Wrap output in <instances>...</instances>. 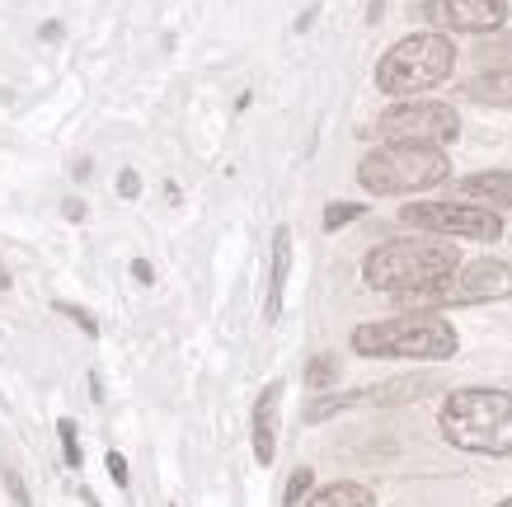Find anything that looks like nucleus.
Returning <instances> with one entry per match:
<instances>
[{
    "label": "nucleus",
    "mask_w": 512,
    "mask_h": 507,
    "mask_svg": "<svg viewBox=\"0 0 512 507\" xmlns=\"http://www.w3.org/2000/svg\"><path fill=\"white\" fill-rule=\"evenodd\" d=\"M306 507H376V498L367 484H329V489L311 493Z\"/></svg>",
    "instance_id": "14"
},
{
    "label": "nucleus",
    "mask_w": 512,
    "mask_h": 507,
    "mask_svg": "<svg viewBox=\"0 0 512 507\" xmlns=\"http://www.w3.org/2000/svg\"><path fill=\"white\" fill-rule=\"evenodd\" d=\"M109 475L118 479V484H127V461L118 456V451H109Z\"/></svg>",
    "instance_id": "21"
},
{
    "label": "nucleus",
    "mask_w": 512,
    "mask_h": 507,
    "mask_svg": "<svg viewBox=\"0 0 512 507\" xmlns=\"http://www.w3.org/2000/svg\"><path fill=\"white\" fill-rule=\"evenodd\" d=\"M5 484H10V493H15V503H19V507H29V493H24L19 475H5Z\"/></svg>",
    "instance_id": "22"
},
{
    "label": "nucleus",
    "mask_w": 512,
    "mask_h": 507,
    "mask_svg": "<svg viewBox=\"0 0 512 507\" xmlns=\"http://www.w3.org/2000/svg\"><path fill=\"white\" fill-rule=\"evenodd\" d=\"M357 216H367V207H362V202H329V207H325V231H339V226L357 221Z\"/></svg>",
    "instance_id": "15"
},
{
    "label": "nucleus",
    "mask_w": 512,
    "mask_h": 507,
    "mask_svg": "<svg viewBox=\"0 0 512 507\" xmlns=\"http://www.w3.org/2000/svg\"><path fill=\"white\" fill-rule=\"evenodd\" d=\"M456 66V47L447 33H414L390 47L376 66V85L386 94H423L442 85Z\"/></svg>",
    "instance_id": "5"
},
{
    "label": "nucleus",
    "mask_w": 512,
    "mask_h": 507,
    "mask_svg": "<svg viewBox=\"0 0 512 507\" xmlns=\"http://www.w3.org/2000/svg\"><path fill=\"white\" fill-rule=\"evenodd\" d=\"M118 193H123V198H137V193H141V179L132 174V169H127L123 179H118Z\"/></svg>",
    "instance_id": "20"
},
{
    "label": "nucleus",
    "mask_w": 512,
    "mask_h": 507,
    "mask_svg": "<svg viewBox=\"0 0 512 507\" xmlns=\"http://www.w3.org/2000/svg\"><path fill=\"white\" fill-rule=\"evenodd\" d=\"M287 268H292V231H287V226H278V235H273V277H268V306H264L268 320H278V310H282Z\"/></svg>",
    "instance_id": "11"
},
{
    "label": "nucleus",
    "mask_w": 512,
    "mask_h": 507,
    "mask_svg": "<svg viewBox=\"0 0 512 507\" xmlns=\"http://www.w3.org/2000/svg\"><path fill=\"white\" fill-rule=\"evenodd\" d=\"M466 99H475V104L512 108V66H503V71H489V76H475L466 85Z\"/></svg>",
    "instance_id": "13"
},
{
    "label": "nucleus",
    "mask_w": 512,
    "mask_h": 507,
    "mask_svg": "<svg viewBox=\"0 0 512 507\" xmlns=\"http://www.w3.org/2000/svg\"><path fill=\"white\" fill-rule=\"evenodd\" d=\"M461 268L456 254L447 245H433V240H390V245H376L362 263V277L367 287L390 296H414L423 287H437L442 277H451Z\"/></svg>",
    "instance_id": "3"
},
{
    "label": "nucleus",
    "mask_w": 512,
    "mask_h": 507,
    "mask_svg": "<svg viewBox=\"0 0 512 507\" xmlns=\"http://www.w3.org/2000/svg\"><path fill=\"white\" fill-rule=\"evenodd\" d=\"M451 179V160L437 146H376L372 155H362L357 165V184L390 198V193H419V188H437Z\"/></svg>",
    "instance_id": "4"
},
{
    "label": "nucleus",
    "mask_w": 512,
    "mask_h": 507,
    "mask_svg": "<svg viewBox=\"0 0 512 507\" xmlns=\"http://www.w3.org/2000/svg\"><path fill=\"white\" fill-rule=\"evenodd\" d=\"M57 432H62V456H66V465H80V442H76V423H71V418H62V423H57Z\"/></svg>",
    "instance_id": "17"
},
{
    "label": "nucleus",
    "mask_w": 512,
    "mask_h": 507,
    "mask_svg": "<svg viewBox=\"0 0 512 507\" xmlns=\"http://www.w3.org/2000/svg\"><path fill=\"white\" fill-rule=\"evenodd\" d=\"M311 484H315L311 470H292V479H287V493H282V503L296 507L301 498H306V493H311Z\"/></svg>",
    "instance_id": "16"
},
{
    "label": "nucleus",
    "mask_w": 512,
    "mask_h": 507,
    "mask_svg": "<svg viewBox=\"0 0 512 507\" xmlns=\"http://www.w3.org/2000/svg\"><path fill=\"white\" fill-rule=\"evenodd\" d=\"M512 296V268L503 259H475L442 277L437 287H423L414 296H400L404 310H447V306H480V301H503Z\"/></svg>",
    "instance_id": "6"
},
{
    "label": "nucleus",
    "mask_w": 512,
    "mask_h": 507,
    "mask_svg": "<svg viewBox=\"0 0 512 507\" xmlns=\"http://www.w3.org/2000/svg\"><path fill=\"white\" fill-rule=\"evenodd\" d=\"M456 329L437 310H404L395 320H372L353 329V353L362 357H419V362H447L456 357Z\"/></svg>",
    "instance_id": "2"
},
{
    "label": "nucleus",
    "mask_w": 512,
    "mask_h": 507,
    "mask_svg": "<svg viewBox=\"0 0 512 507\" xmlns=\"http://www.w3.org/2000/svg\"><path fill=\"white\" fill-rule=\"evenodd\" d=\"M442 437L475 456H512V395L508 390H456L442 404Z\"/></svg>",
    "instance_id": "1"
},
{
    "label": "nucleus",
    "mask_w": 512,
    "mask_h": 507,
    "mask_svg": "<svg viewBox=\"0 0 512 507\" xmlns=\"http://www.w3.org/2000/svg\"><path fill=\"white\" fill-rule=\"evenodd\" d=\"M423 15L433 29L494 33L508 19V0H423Z\"/></svg>",
    "instance_id": "9"
},
{
    "label": "nucleus",
    "mask_w": 512,
    "mask_h": 507,
    "mask_svg": "<svg viewBox=\"0 0 512 507\" xmlns=\"http://www.w3.org/2000/svg\"><path fill=\"white\" fill-rule=\"evenodd\" d=\"M381 137L395 146H447L461 137V118L447 104H395L381 113Z\"/></svg>",
    "instance_id": "8"
},
{
    "label": "nucleus",
    "mask_w": 512,
    "mask_h": 507,
    "mask_svg": "<svg viewBox=\"0 0 512 507\" xmlns=\"http://www.w3.org/2000/svg\"><path fill=\"white\" fill-rule=\"evenodd\" d=\"M498 507H512V498H503V503H498Z\"/></svg>",
    "instance_id": "27"
},
{
    "label": "nucleus",
    "mask_w": 512,
    "mask_h": 507,
    "mask_svg": "<svg viewBox=\"0 0 512 507\" xmlns=\"http://www.w3.org/2000/svg\"><path fill=\"white\" fill-rule=\"evenodd\" d=\"M278 395L282 385H268L259 404H254V461L259 465H273V409H278Z\"/></svg>",
    "instance_id": "12"
},
{
    "label": "nucleus",
    "mask_w": 512,
    "mask_h": 507,
    "mask_svg": "<svg viewBox=\"0 0 512 507\" xmlns=\"http://www.w3.org/2000/svg\"><path fill=\"white\" fill-rule=\"evenodd\" d=\"M0 292H10V273L5 268H0Z\"/></svg>",
    "instance_id": "26"
},
{
    "label": "nucleus",
    "mask_w": 512,
    "mask_h": 507,
    "mask_svg": "<svg viewBox=\"0 0 512 507\" xmlns=\"http://www.w3.org/2000/svg\"><path fill=\"white\" fill-rule=\"evenodd\" d=\"M57 310H62V315H71V320H76L80 324V329H85V334H99V324H94V315H90V310H80V306H71V301H57Z\"/></svg>",
    "instance_id": "18"
},
{
    "label": "nucleus",
    "mask_w": 512,
    "mask_h": 507,
    "mask_svg": "<svg viewBox=\"0 0 512 507\" xmlns=\"http://www.w3.org/2000/svg\"><path fill=\"white\" fill-rule=\"evenodd\" d=\"M62 212L71 216V221H85V202H76V198H71V202H66V207H62Z\"/></svg>",
    "instance_id": "24"
},
{
    "label": "nucleus",
    "mask_w": 512,
    "mask_h": 507,
    "mask_svg": "<svg viewBox=\"0 0 512 507\" xmlns=\"http://www.w3.org/2000/svg\"><path fill=\"white\" fill-rule=\"evenodd\" d=\"M306 381H311V385H329V381H334V362H329V357H315L311 371H306Z\"/></svg>",
    "instance_id": "19"
},
{
    "label": "nucleus",
    "mask_w": 512,
    "mask_h": 507,
    "mask_svg": "<svg viewBox=\"0 0 512 507\" xmlns=\"http://www.w3.org/2000/svg\"><path fill=\"white\" fill-rule=\"evenodd\" d=\"M400 221L414 231L456 235V240H498L503 235V216L475 207V202H409Z\"/></svg>",
    "instance_id": "7"
},
{
    "label": "nucleus",
    "mask_w": 512,
    "mask_h": 507,
    "mask_svg": "<svg viewBox=\"0 0 512 507\" xmlns=\"http://www.w3.org/2000/svg\"><path fill=\"white\" fill-rule=\"evenodd\" d=\"M132 277H137V282H151L156 273H151V263H146V259H137V263H132Z\"/></svg>",
    "instance_id": "23"
},
{
    "label": "nucleus",
    "mask_w": 512,
    "mask_h": 507,
    "mask_svg": "<svg viewBox=\"0 0 512 507\" xmlns=\"http://www.w3.org/2000/svg\"><path fill=\"white\" fill-rule=\"evenodd\" d=\"M381 5H386V0H372V10H367V19H372V24L381 19Z\"/></svg>",
    "instance_id": "25"
},
{
    "label": "nucleus",
    "mask_w": 512,
    "mask_h": 507,
    "mask_svg": "<svg viewBox=\"0 0 512 507\" xmlns=\"http://www.w3.org/2000/svg\"><path fill=\"white\" fill-rule=\"evenodd\" d=\"M461 202H475V207H489V212H508L512 207V174H503V169L470 174V179H461Z\"/></svg>",
    "instance_id": "10"
}]
</instances>
